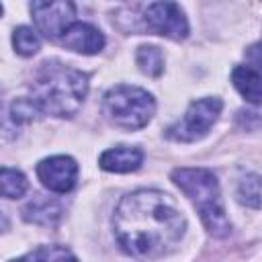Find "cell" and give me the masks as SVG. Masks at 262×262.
<instances>
[{
    "instance_id": "11",
    "label": "cell",
    "mask_w": 262,
    "mask_h": 262,
    "mask_svg": "<svg viewBox=\"0 0 262 262\" xmlns=\"http://www.w3.org/2000/svg\"><path fill=\"white\" fill-rule=\"evenodd\" d=\"M235 90L252 104H262V74L252 66H235L231 72Z\"/></svg>"
},
{
    "instance_id": "9",
    "label": "cell",
    "mask_w": 262,
    "mask_h": 262,
    "mask_svg": "<svg viewBox=\"0 0 262 262\" xmlns=\"http://www.w3.org/2000/svg\"><path fill=\"white\" fill-rule=\"evenodd\" d=\"M59 41L68 49L84 53V55L98 53L104 47V35L96 27H92L88 23H74Z\"/></svg>"
},
{
    "instance_id": "15",
    "label": "cell",
    "mask_w": 262,
    "mask_h": 262,
    "mask_svg": "<svg viewBox=\"0 0 262 262\" xmlns=\"http://www.w3.org/2000/svg\"><path fill=\"white\" fill-rule=\"evenodd\" d=\"M0 184H2V196H6V199H18L29 188L25 174L20 170L8 168V166H4L0 172Z\"/></svg>"
},
{
    "instance_id": "4",
    "label": "cell",
    "mask_w": 262,
    "mask_h": 262,
    "mask_svg": "<svg viewBox=\"0 0 262 262\" xmlns=\"http://www.w3.org/2000/svg\"><path fill=\"white\" fill-rule=\"evenodd\" d=\"M102 113L115 127L135 131L149 123L156 113V100L143 88L119 84L102 96Z\"/></svg>"
},
{
    "instance_id": "18",
    "label": "cell",
    "mask_w": 262,
    "mask_h": 262,
    "mask_svg": "<svg viewBox=\"0 0 262 262\" xmlns=\"http://www.w3.org/2000/svg\"><path fill=\"white\" fill-rule=\"evenodd\" d=\"M246 59L250 63H254L256 66L254 70H258L262 74V43H254L252 47H248L246 49Z\"/></svg>"
},
{
    "instance_id": "6",
    "label": "cell",
    "mask_w": 262,
    "mask_h": 262,
    "mask_svg": "<svg viewBox=\"0 0 262 262\" xmlns=\"http://www.w3.org/2000/svg\"><path fill=\"white\" fill-rule=\"evenodd\" d=\"M141 31L182 41L188 37V23L176 2H151L141 10Z\"/></svg>"
},
{
    "instance_id": "12",
    "label": "cell",
    "mask_w": 262,
    "mask_h": 262,
    "mask_svg": "<svg viewBox=\"0 0 262 262\" xmlns=\"http://www.w3.org/2000/svg\"><path fill=\"white\" fill-rule=\"evenodd\" d=\"M23 217L29 223H37V225H53L59 217H61V205L53 199H43L37 196L33 201H29L23 207Z\"/></svg>"
},
{
    "instance_id": "3",
    "label": "cell",
    "mask_w": 262,
    "mask_h": 262,
    "mask_svg": "<svg viewBox=\"0 0 262 262\" xmlns=\"http://www.w3.org/2000/svg\"><path fill=\"white\" fill-rule=\"evenodd\" d=\"M172 180L190 199L209 233L225 237L231 225L223 209L217 176L207 168H176L172 172Z\"/></svg>"
},
{
    "instance_id": "17",
    "label": "cell",
    "mask_w": 262,
    "mask_h": 262,
    "mask_svg": "<svg viewBox=\"0 0 262 262\" xmlns=\"http://www.w3.org/2000/svg\"><path fill=\"white\" fill-rule=\"evenodd\" d=\"M39 262H78V258L63 246H41L37 248Z\"/></svg>"
},
{
    "instance_id": "16",
    "label": "cell",
    "mask_w": 262,
    "mask_h": 262,
    "mask_svg": "<svg viewBox=\"0 0 262 262\" xmlns=\"http://www.w3.org/2000/svg\"><path fill=\"white\" fill-rule=\"evenodd\" d=\"M12 45L16 49L18 55H35L39 51V37L37 33L31 29V27H16L14 33H12Z\"/></svg>"
},
{
    "instance_id": "14",
    "label": "cell",
    "mask_w": 262,
    "mask_h": 262,
    "mask_svg": "<svg viewBox=\"0 0 262 262\" xmlns=\"http://www.w3.org/2000/svg\"><path fill=\"white\" fill-rule=\"evenodd\" d=\"M237 201L246 207L258 209L262 205V178L256 174H248L237 184Z\"/></svg>"
},
{
    "instance_id": "7",
    "label": "cell",
    "mask_w": 262,
    "mask_h": 262,
    "mask_svg": "<svg viewBox=\"0 0 262 262\" xmlns=\"http://www.w3.org/2000/svg\"><path fill=\"white\" fill-rule=\"evenodd\" d=\"M31 14L35 20V27L47 37V39H61L66 31L74 25L76 6L72 2H33Z\"/></svg>"
},
{
    "instance_id": "2",
    "label": "cell",
    "mask_w": 262,
    "mask_h": 262,
    "mask_svg": "<svg viewBox=\"0 0 262 262\" xmlns=\"http://www.w3.org/2000/svg\"><path fill=\"white\" fill-rule=\"evenodd\" d=\"M88 94V74L61 61H45L31 82V102L51 117H74Z\"/></svg>"
},
{
    "instance_id": "19",
    "label": "cell",
    "mask_w": 262,
    "mask_h": 262,
    "mask_svg": "<svg viewBox=\"0 0 262 262\" xmlns=\"http://www.w3.org/2000/svg\"><path fill=\"white\" fill-rule=\"evenodd\" d=\"M10 262H39V256H37V250H33V252H29L16 260H10Z\"/></svg>"
},
{
    "instance_id": "5",
    "label": "cell",
    "mask_w": 262,
    "mask_h": 262,
    "mask_svg": "<svg viewBox=\"0 0 262 262\" xmlns=\"http://www.w3.org/2000/svg\"><path fill=\"white\" fill-rule=\"evenodd\" d=\"M221 108H223V102L215 96L192 100L188 104L184 117L166 129V135L174 141H180V143L196 141L209 133L213 123L219 119Z\"/></svg>"
},
{
    "instance_id": "13",
    "label": "cell",
    "mask_w": 262,
    "mask_h": 262,
    "mask_svg": "<svg viewBox=\"0 0 262 262\" xmlns=\"http://www.w3.org/2000/svg\"><path fill=\"white\" fill-rule=\"evenodd\" d=\"M135 61L139 66V70L147 76H160L164 72V55L160 51V47L156 45H141L135 53Z\"/></svg>"
},
{
    "instance_id": "10",
    "label": "cell",
    "mask_w": 262,
    "mask_h": 262,
    "mask_svg": "<svg viewBox=\"0 0 262 262\" xmlns=\"http://www.w3.org/2000/svg\"><path fill=\"white\" fill-rule=\"evenodd\" d=\"M143 162V151L139 147H131V145H119L113 149H106L100 154L98 164L102 170L106 172H135Z\"/></svg>"
},
{
    "instance_id": "1",
    "label": "cell",
    "mask_w": 262,
    "mask_h": 262,
    "mask_svg": "<svg viewBox=\"0 0 262 262\" xmlns=\"http://www.w3.org/2000/svg\"><path fill=\"white\" fill-rule=\"evenodd\" d=\"M113 229L125 254L160 258L178 246L186 229V219L170 194L141 188L119 201L113 215Z\"/></svg>"
},
{
    "instance_id": "8",
    "label": "cell",
    "mask_w": 262,
    "mask_h": 262,
    "mask_svg": "<svg viewBox=\"0 0 262 262\" xmlns=\"http://www.w3.org/2000/svg\"><path fill=\"white\" fill-rule=\"evenodd\" d=\"M37 176L45 188L66 194L74 188L78 178V164L70 156H51L37 164Z\"/></svg>"
}]
</instances>
